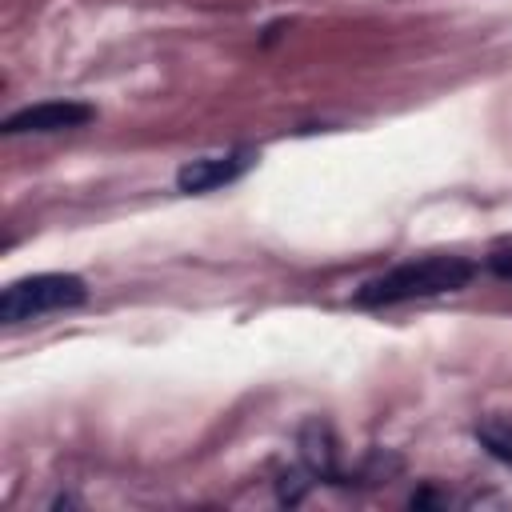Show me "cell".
<instances>
[{
    "label": "cell",
    "instance_id": "obj_1",
    "mask_svg": "<svg viewBox=\"0 0 512 512\" xmlns=\"http://www.w3.org/2000/svg\"><path fill=\"white\" fill-rule=\"evenodd\" d=\"M476 272L480 268L468 256H416V260H404V264L364 280L352 300L360 308H392V304H408V300H428V296L468 288Z\"/></svg>",
    "mask_w": 512,
    "mask_h": 512
},
{
    "label": "cell",
    "instance_id": "obj_2",
    "mask_svg": "<svg viewBox=\"0 0 512 512\" xmlns=\"http://www.w3.org/2000/svg\"><path fill=\"white\" fill-rule=\"evenodd\" d=\"M88 300V284L76 272H36L20 276L0 292V324H24L52 312L80 308Z\"/></svg>",
    "mask_w": 512,
    "mask_h": 512
},
{
    "label": "cell",
    "instance_id": "obj_6",
    "mask_svg": "<svg viewBox=\"0 0 512 512\" xmlns=\"http://www.w3.org/2000/svg\"><path fill=\"white\" fill-rule=\"evenodd\" d=\"M488 272H496L500 280H512V244L508 248H496L488 256Z\"/></svg>",
    "mask_w": 512,
    "mask_h": 512
},
{
    "label": "cell",
    "instance_id": "obj_4",
    "mask_svg": "<svg viewBox=\"0 0 512 512\" xmlns=\"http://www.w3.org/2000/svg\"><path fill=\"white\" fill-rule=\"evenodd\" d=\"M92 116H96V108L84 104V100H40V104H28V108L12 112L0 128L8 136H20V132H68V128H84Z\"/></svg>",
    "mask_w": 512,
    "mask_h": 512
},
{
    "label": "cell",
    "instance_id": "obj_5",
    "mask_svg": "<svg viewBox=\"0 0 512 512\" xmlns=\"http://www.w3.org/2000/svg\"><path fill=\"white\" fill-rule=\"evenodd\" d=\"M472 436H476V444H480L492 460H500V464L512 468V424H508V420H480V424L472 428Z\"/></svg>",
    "mask_w": 512,
    "mask_h": 512
},
{
    "label": "cell",
    "instance_id": "obj_3",
    "mask_svg": "<svg viewBox=\"0 0 512 512\" xmlns=\"http://www.w3.org/2000/svg\"><path fill=\"white\" fill-rule=\"evenodd\" d=\"M260 156L252 148H236V152H220V156H196V160H184L176 168V188L188 192V196H200V192H212V188H224L232 180H240Z\"/></svg>",
    "mask_w": 512,
    "mask_h": 512
}]
</instances>
